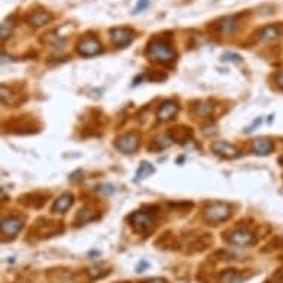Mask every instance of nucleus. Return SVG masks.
I'll list each match as a JSON object with an SVG mask.
<instances>
[{"instance_id": "obj_1", "label": "nucleus", "mask_w": 283, "mask_h": 283, "mask_svg": "<svg viewBox=\"0 0 283 283\" xmlns=\"http://www.w3.org/2000/svg\"><path fill=\"white\" fill-rule=\"evenodd\" d=\"M146 54L150 60L162 64H171L177 58V52L171 46V43L162 39H153L147 46Z\"/></svg>"}, {"instance_id": "obj_2", "label": "nucleus", "mask_w": 283, "mask_h": 283, "mask_svg": "<svg viewBox=\"0 0 283 283\" xmlns=\"http://www.w3.org/2000/svg\"><path fill=\"white\" fill-rule=\"evenodd\" d=\"M231 214H233V208L228 203L214 202L205 209L203 217H205V221L210 224H220L223 221H227L231 217Z\"/></svg>"}, {"instance_id": "obj_3", "label": "nucleus", "mask_w": 283, "mask_h": 283, "mask_svg": "<svg viewBox=\"0 0 283 283\" xmlns=\"http://www.w3.org/2000/svg\"><path fill=\"white\" fill-rule=\"evenodd\" d=\"M129 224L132 225V228L139 233V234H144L147 236L149 233H151L154 230V218L147 214V212H143V210H138V212H134V214L129 215Z\"/></svg>"}, {"instance_id": "obj_4", "label": "nucleus", "mask_w": 283, "mask_h": 283, "mask_svg": "<svg viewBox=\"0 0 283 283\" xmlns=\"http://www.w3.org/2000/svg\"><path fill=\"white\" fill-rule=\"evenodd\" d=\"M77 52L82 57H95L103 52V45L95 36H85L77 43Z\"/></svg>"}, {"instance_id": "obj_5", "label": "nucleus", "mask_w": 283, "mask_h": 283, "mask_svg": "<svg viewBox=\"0 0 283 283\" xmlns=\"http://www.w3.org/2000/svg\"><path fill=\"white\" fill-rule=\"evenodd\" d=\"M116 149L123 154H132L138 150L139 146V136L135 132H128L120 135L114 143Z\"/></svg>"}, {"instance_id": "obj_6", "label": "nucleus", "mask_w": 283, "mask_h": 283, "mask_svg": "<svg viewBox=\"0 0 283 283\" xmlns=\"http://www.w3.org/2000/svg\"><path fill=\"white\" fill-rule=\"evenodd\" d=\"M110 37L116 48H126L135 39V31L129 27H116L110 30Z\"/></svg>"}, {"instance_id": "obj_7", "label": "nucleus", "mask_w": 283, "mask_h": 283, "mask_svg": "<svg viewBox=\"0 0 283 283\" xmlns=\"http://www.w3.org/2000/svg\"><path fill=\"white\" fill-rule=\"evenodd\" d=\"M228 243L239 246V248H245V246H251L255 243V236L245 228H236L233 230L228 236H227Z\"/></svg>"}, {"instance_id": "obj_8", "label": "nucleus", "mask_w": 283, "mask_h": 283, "mask_svg": "<svg viewBox=\"0 0 283 283\" xmlns=\"http://www.w3.org/2000/svg\"><path fill=\"white\" fill-rule=\"evenodd\" d=\"M210 150L223 159H234V157H239L240 154L239 149L227 143V141H214L210 144Z\"/></svg>"}, {"instance_id": "obj_9", "label": "nucleus", "mask_w": 283, "mask_h": 283, "mask_svg": "<svg viewBox=\"0 0 283 283\" xmlns=\"http://www.w3.org/2000/svg\"><path fill=\"white\" fill-rule=\"evenodd\" d=\"M22 228V220L18 217H9L2 221V239L12 240Z\"/></svg>"}, {"instance_id": "obj_10", "label": "nucleus", "mask_w": 283, "mask_h": 283, "mask_svg": "<svg viewBox=\"0 0 283 283\" xmlns=\"http://www.w3.org/2000/svg\"><path fill=\"white\" fill-rule=\"evenodd\" d=\"M239 26H240L239 15H236V16H233V15L224 16L218 22H215V27H217L218 33L220 34H225V36L234 34L236 31L239 30Z\"/></svg>"}, {"instance_id": "obj_11", "label": "nucleus", "mask_w": 283, "mask_h": 283, "mask_svg": "<svg viewBox=\"0 0 283 283\" xmlns=\"http://www.w3.org/2000/svg\"><path fill=\"white\" fill-rule=\"evenodd\" d=\"M52 19H54V15L51 12H48V11H43V9H40V11H31L27 15V18H26L27 24L31 26V27H34V29H39V27H43L46 24H49Z\"/></svg>"}, {"instance_id": "obj_12", "label": "nucleus", "mask_w": 283, "mask_h": 283, "mask_svg": "<svg viewBox=\"0 0 283 283\" xmlns=\"http://www.w3.org/2000/svg\"><path fill=\"white\" fill-rule=\"evenodd\" d=\"M178 110H179V105L175 101H166L159 107L156 116L160 122H169L177 116Z\"/></svg>"}, {"instance_id": "obj_13", "label": "nucleus", "mask_w": 283, "mask_h": 283, "mask_svg": "<svg viewBox=\"0 0 283 283\" xmlns=\"http://www.w3.org/2000/svg\"><path fill=\"white\" fill-rule=\"evenodd\" d=\"M282 34H283V29L279 24H271V26H266L263 29H259L256 33V37L261 42H273L279 39Z\"/></svg>"}, {"instance_id": "obj_14", "label": "nucleus", "mask_w": 283, "mask_h": 283, "mask_svg": "<svg viewBox=\"0 0 283 283\" xmlns=\"http://www.w3.org/2000/svg\"><path fill=\"white\" fill-rule=\"evenodd\" d=\"M251 149L258 156H268L270 153H273L274 146H273V141L268 138H255L252 139Z\"/></svg>"}, {"instance_id": "obj_15", "label": "nucleus", "mask_w": 283, "mask_h": 283, "mask_svg": "<svg viewBox=\"0 0 283 283\" xmlns=\"http://www.w3.org/2000/svg\"><path fill=\"white\" fill-rule=\"evenodd\" d=\"M72 205H73V196L70 193H64L55 200L52 210L57 212V214H65V212L72 208Z\"/></svg>"}, {"instance_id": "obj_16", "label": "nucleus", "mask_w": 283, "mask_h": 283, "mask_svg": "<svg viewBox=\"0 0 283 283\" xmlns=\"http://www.w3.org/2000/svg\"><path fill=\"white\" fill-rule=\"evenodd\" d=\"M61 231H62L61 223H49V224L37 227V234L40 236V238H51V236H55Z\"/></svg>"}, {"instance_id": "obj_17", "label": "nucleus", "mask_w": 283, "mask_h": 283, "mask_svg": "<svg viewBox=\"0 0 283 283\" xmlns=\"http://www.w3.org/2000/svg\"><path fill=\"white\" fill-rule=\"evenodd\" d=\"M172 143H174V139H172V136H171L169 132H166V134H160V135H157V136L153 139V149H156V150H163V149H168Z\"/></svg>"}, {"instance_id": "obj_18", "label": "nucleus", "mask_w": 283, "mask_h": 283, "mask_svg": "<svg viewBox=\"0 0 283 283\" xmlns=\"http://www.w3.org/2000/svg\"><path fill=\"white\" fill-rule=\"evenodd\" d=\"M171 136L174 141L177 143H184L188 138H192V129L190 128H184V126H179V128H174L172 131H169Z\"/></svg>"}, {"instance_id": "obj_19", "label": "nucleus", "mask_w": 283, "mask_h": 283, "mask_svg": "<svg viewBox=\"0 0 283 283\" xmlns=\"http://www.w3.org/2000/svg\"><path fill=\"white\" fill-rule=\"evenodd\" d=\"M15 19L11 16V18H6L3 22H2V29H0V36H2V40L8 39L12 33H14V29H15Z\"/></svg>"}, {"instance_id": "obj_20", "label": "nucleus", "mask_w": 283, "mask_h": 283, "mask_svg": "<svg viewBox=\"0 0 283 283\" xmlns=\"http://www.w3.org/2000/svg\"><path fill=\"white\" fill-rule=\"evenodd\" d=\"M214 111V105L210 103H199L197 105H194V113L199 117H209Z\"/></svg>"}, {"instance_id": "obj_21", "label": "nucleus", "mask_w": 283, "mask_h": 283, "mask_svg": "<svg viewBox=\"0 0 283 283\" xmlns=\"http://www.w3.org/2000/svg\"><path fill=\"white\" fill-rule=\"evenodd\" d=\"M153 172H154V168L151 166V164L149 162H143L139 164V169L136 172V179H144L149 175H151Z\"/></svg>"}, {"instance_id": "obj_22", "label": "nucleus", "mask_w": 283, "mask_h": 283, "mask_svg": "<svg viewBox=\"0 0 283 283\" xmlns=\"http://www.w3.org/2000/svg\"><path fill=\"white\" fill-rule=\"evenodd\" d=\"M238 277H239V274L236 270H225L221 273L218 283H236L238 282Z\"/></svg>"}, {"instance_id": "obj_23", "label": "nucleus", "mask_w": 283, "mask_h": 283, "mask_svg": "<svg viewBox=\"0 0 283 283\" xmlns=\"http://www.w3.org/2000/svg\"><path fill=\"white\" fill-rule=\"evenodd\" d=\"M149 5H150L149 0H138L136 8L134 9V14H138V12H141V11H144L146 8H149Z\"/></svg>"}, {"instance_id": "obj_24", "label": "nucleus", "mask_w": 283, "mask_h": 283, "mask_svg": "<svg viewBox=\"0 0 283 283\" xmlns=\"http://www.w3.org/2000/svg\"><path fill=\"white\" fill-rule=\"evenodd\" d=\"M141 283H168L166 279H162V277H150V279H146Z\"/></svg>"}, {"instance_id": "obj_25", "label": "nucleus", "mask_w": 283, "mask_h": 283, "mask_svg": "<svg viewBox=\"0 0 283 283\" xmlns=\"http://www.w3.org/2000/svg\"><path fill=\"white\" fill-rule=\"evenodd\" d=\"M276 83L280 89H283V72H279L276 74Z\"/></svg>"}, {"instance_id": "obj_26", "label": "nucleus", "mask_w": 283, "mask_h": 283, "mask_svg": "<svg viewBox=\"0 0 283 283\" xmlns=\"http://www.w3.org/2000/svg\"><path fill=\"white\" fill-rule=\"evenodd\" d=\"M279 162H280V164H282V166H283V154L280 156V159H279Z\"/></svg>"}]
</instances>
